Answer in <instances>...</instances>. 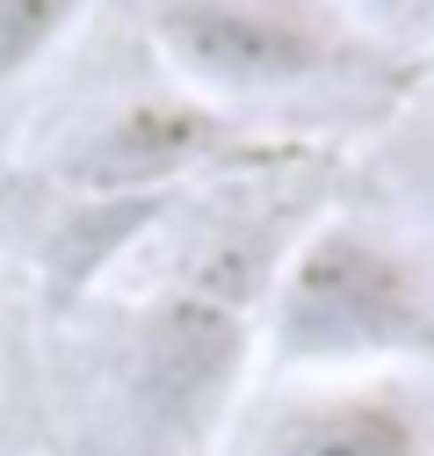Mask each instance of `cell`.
I'll return each instance as SVG.
<instances>
[{
  "label": "cell",
  "instance_id": "6da1fadb",
  "mask_svg": "<svg viewBox=\"0 0 434 456\" xmlns=\"http://www.w3.org/2000/svg\"><path fill=\"white\" fill-rule=\"evenodd\" d=\"M304 217L225 210L174 254L117 333V420L131 456H217L261 355V305Z\"/></svg>",
  "mask_w": 434,
  "mask_h": 456
},
{
  "label": "cell",
  "instance_id": "7a4b0ae2",
  "mask_svg": "<svg viewBox=\"0 0 434 456\" xmlns=\"http://www.w3.org/2000/svg\"><path fill=\"white\" fill-rule=\"evenodd\" d=\"M167 80L225 117H391L420 59L341 0H152Z\"/></svg>",
  "mask_w": 434,
  "mask_h": 456
},
{
  "label": "cell",
  "instance_id": "3957f363",
  "mask_svg": "<svg viewBox=\"0 0 434 456\" xmlns=\"http://www.w3.org/2000/svg\"><path fill=\"white\" fill-rule=\"evenodd\" d=\"M261 362L276 384L434 370V268L369 217H311L268 282Z\"/></svg>",
  "mask_w": 434,
  "mask_h": 456
},
{
  "label": "cell",
  "instance_id": "277c9868",
  "mask_svg": "<svg viewBox=\"0 0 434 456\" xmlns=\"http://www.w3.org/2000/svg\"><path fill=\"white\" fill-rule=\"evenodd\" d=\"M297 159H304L297 138H261L253 124L167 87V94H131L101 124H87L59 159V182L87 203H174L189 182L268 175V167H297Z\"/></svg>",
  "mask_w": 434,
  "mask_h": 456
},
{
  "label": "cell",
  "instance_id": "5b68a950",
  "mask_svg": "<svg viewBox=\"0 0 434 456\" xmlns=\"http://www.w3.org/2000/svg\"><path fill=\"white\" fill-rule=\"evenodd\" d=\"M225 442L232 456H434V398L420 377H304Z\"/></svg>",
  "mask_w": 434,
  "mask_h": 456
},
{
  "label": "cell",
  "instance_id": "8992f818",
  "mask_svg": "<svg viewBox=\"0 0 434 456\" xmlns=\"http://www.w3.org/2000/svg\"><path fill=\"white\" fill-rule=\"evenodd\" d=\"M94 0H0V94L59 51Z\"/></svg>",
  "mask_w": 434,
  "mask_h": 456
},
{
  "label": "cell",
  "instance_id": "52a82bcc",
  "mask_svg": "<svg viewBox=\"0 0 434 456\" xmlns=\"http://www.w3.org/2000/svg\"><path fill=\"white\" fill-rule=\"evenodd\" d=\"M376 189L391 210L434 224V109H413L391 124L384 152H376Z\"/></svg>",
  "mask_w": 434,
  "mask_h": 456
},
{
  "label": "cell",
  "instance_id": "ba28073f",
  "mask_svg": "<svg viewBox=\"0 0 434 456\" xmlns=\"http://www.w3.org/2000/svg\"><path fill=\"white\" fill-rule=\"evenodd\" d=\"M341 8H355L376 37H391L398 22H413V29H420V22H434V0H341ZM391 44H398V37H391Z\"/></svg>",
  "mask_w": 434,
  "mask_h": 456
}]
</instances>
